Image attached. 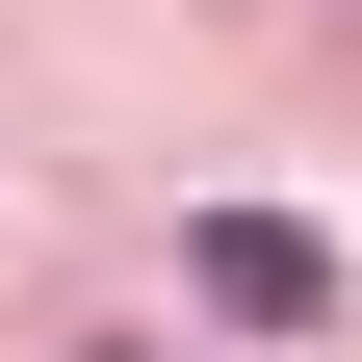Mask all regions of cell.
Returning a JSON list of instances; mask_svg holds the SVG:
<instances>
[{
  "label": "cell",
  "mask_w": 362,
  "mask_h": 362,
  "mask_svg": "<svg viewBox=\"0 0 362 362\" xmlns=\"http://www.w3.org/2000/svg\"><path fill=\"white\" fill-rule=\"evenodd\" d=\"M181 285L233 310V337H310V310H337V233H285V207H207V233H181Z\"/></svg>",
  "instance_id": "cell-1"
}]
</instances>
